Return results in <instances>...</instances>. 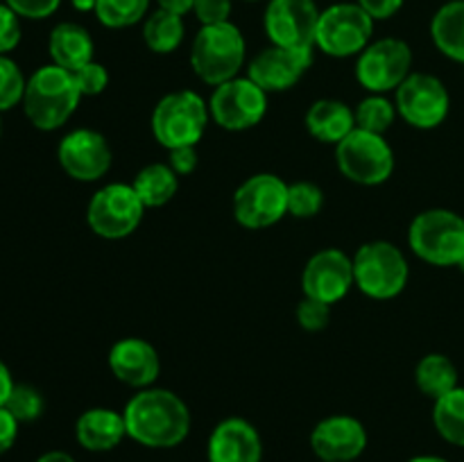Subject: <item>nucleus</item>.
Wrapping results in <instances>:
<instances>
[{
    "label": "nucleus",
    "instance_id": "f257e3e1",
    "mask_svg": "<svg viewBox=\"0 0 464 462\" xmlns=\"http://www.w3.org/2000/svg\"><path fill=\"white\" fill-rule=\"evenodd\" d=\"M127 438L148 448L179 447L190 433V410L184 399L166 388L139 390L127 401Z\"/></svg>",
    "mask_w": 464,
    "mask_h": 462
},
{
    "label": "nucleus",
    "instance_id": "f03ea898",
    "mask_svg": "<svg viewBox=\"0 0 464 462\" xmlns=\"http://www.w3.org/2000/svg\"><path fill=\"white\" fill-rule=\"evenodd\" d=\"M80 100L82 93L75 75L57 63H48L32 72L27 80L23 109L36 130L54 131L71 120L80 107Z\"/></svg>",
    "mask_w": 464,
    "mask_h": 462
},
{
    "label": "nucleus",
    "instance_id": "7ed1b4c3",
    "mask_svg": "<svg viewBox=\"0 0 464 462\" xmlns=\"http://www.w3.org/2000/svg\"><path fill=\"white\" fill-rule=\"evenodd\" d=\"M247 59V43L231 21L202 25L190 48V68L204 84L220 86L238 77Z\"/></svg>",
    "mask_w": 464,
    "mask_h": 462
},
{
    "label": "nucleus",
    "instance_id": "20e7f679",
    "mask_svg": "<svg viewBox=\"0 0 464 462\" xmlns=\"http://www.w3.org/2000/svg\"><path fill=\"white\" fill-rule=\"evenodd\" d=\"M208 120H211L208 102H204L202 95L195 91L184 89L172 91L159 100L150 118V127L154 140L170 152L177 148L198 145L207 131Z\"/></svg>",
    "mask_w": 464,
    "mask_h": 462
},
{
    "label": "nucleus",
    "instance_id": "39448f33",
    "mask_svg": "<svg viewBox=\"0 0 464 462\" xmlns=\"http://www.w3.org/2000/svg\"><path fill=\"white\" fill-rule=\"evenodd\" d=\"M356 288L370 299H394L406 290L411 265L397 245L388 240H372L358 247L352 256Z\"/></svg>",
    "mask_w": 464,
    "mask_h": 462
},
{
    "label": "nucleus",
    "instance_id": "423d86ee",
    "mask_svg": "<svg viewBox=\"0 0 464 462\" xmlns=\"http://www.w3.org/2000/svg\"><path fill=\"white\" fill-rule=\"evenodd\" d=\"M408 245L430 265H458L464 256V217L451 208L421 211L411 222Z\"/></svg>",
    "mask_w": 464,
    "mask_h": 462
},
{
    "label": "nucleus",
    "instance_id": "0eeeda50",
    "mask_svg": "<svg viewBox=\"0 0 464 462\" xmlns=\"http://www.w3.org/2000/svg\"><path fill=\"white\" fill-rule=\"evenodd\" d=\"M335 163L338 170L349 181L361 186H379L392 177L394 149L383 134L353 130L344 140L335 145Z\"/></svg>",
    "mask_w": 464,
    "mask_h": 462
},
{
    "label": "nucleus",
    "instance_id": "6e6552de",
    "mask_svg": "<svg viewBox=\"0 0 464 462\" xmlns=\"http://www.w3.org/2000/svg\"><path fill=\"white\" fill-rule=\"evenodd\" d=\"M374 34V18L358 3H335L320 14L315 48L335 59L358 57Z\"/></svg>",
    "mask_w": 464,
    "mask_h": 462
},
{
    "label": "nucleus",
    "instance_id": "1a4fd4ad",
    "mask_svg": "<svg viewBox=\"0 0 464 462\" xmlns=\"http://www.w3.org/2000/svg\"><path fill=\"white\" fill-rule=\"evenodd\" d=\"M145 207L131 184H107L95 190L86 208V222L100 238L121 240L134 234L143 222Z\"/></svg>",
    "mask_w": 464,
    "mask_h": 462
},
{
    "label": "nucleus",
    "instance_id": "9d476101",
    "mask_svg": "<svg viewBox=\"0 0 464 462\" xmlns=\"http://www.w3.org/2000/svg\"><path fill=\"white\" fill-rule=\"evenodd\" d=\"M288 216V184L279 175L258 172L234 193V217L245 229H267Z\"/></svg>",
    "mask_w": 464,
    "mask_h": 462
},
{
    "label": "nucleus",
    "instance_id": "9b49d317",
    "mask_svg": "<svg viewBox=\"0 0 464 462\" xmlns=\"http://www.w3.org/2000/svg\"><path fill=\"white\" fill-rule=\"evenodd\" d=\"M412 72L411 45L397 36L372 41L356 59V80L370 93L397 91Z\"/></svg>",
    "mask_w": 464,
    "mask_h": 462
},
{
    "label": "nucleus",
    "instance_id": "f8f14e48",
    "mask_svg": "<svg viewBox=\"0 0 464 462\" xmlns=\"http://www.w3.org/2000/svg\"><path fill=\"white\" fill-rule=\"evenodd\" d=\"M211 120L227 131H245L256 127L267 113V93L254 80L234 77L216 86L208 98Z\"/></svg>",
    "mask_w": 464,
    "mask_h": 462
},
{
    "label": "nucleus",
    "instance_id": "ddd939ff",
    "mask_svg": "<svg viewBox=\"0 0 464 462\" xmlns=\"http://www.w3.org/2000/svg\"><path fill=\"white\" fill-rule=\"evenodd\" d=\"M397 113L415 130H435L451 111V95L444 82L430 72H411L397 89Z\"/></svg>",
    "mask_w": 464,
    "mask_h": 462
},
{
    "label": "nucleus",
    "instance_id": "4468645a",
    "mask_svg": "<svg viewBox=\"0 0 464 462\" xmlns=\"http://www.w3.org/2000/svg\"><path fill=\"white\" fill-rule=\"evenodd\" d=\"M320 14L315 0H270L263 27L272 45L290 50L315 48Z\"/></svg>",
    "mask_w": 464,
    "mask_h": 462
},
{
    "label": "nucleus",
    "instance_id": "2eb2a0df",
    "mask_svg": "<svg viewBox=\"0 0 464 462\" xmlns=\"http://www.w3.org/2000/svg\"><path fill=\"white\" fill-rule=\"evenodd\" d=\"M353 285V261L343 249H320L308 258L302 272L304 297L317 299L329 306L347 297Z\"/></svg>",
    "mask_w": 464,
    "mask_h": 462
},
{
    "label": "nucleus",
    "instance_id": "dca6fc26",
    "mask_svg": "<svg viewBox=\"0 0 464 462\" xmlns=\"http://www.w3.org/2000/svg\"><path fill=\"white\" fill-rule=\"evenodd\" d=\"M59 166L75 181H98L113 161L111 145L100 131L75 130L62 139L57 148Z\"/></svg>",
    "mask_w": 464,
    "mask_h": 462
},
{
    "label": "nucleus",
    "instance_id": "f3484780",
    "mask_svg": "<svg viewBox=\"0 0 464 462\" xmlns=\"http://www.w3.org/2000/svg\"><path fill=\"white\" fill-rule=\"evenodd\" d=\"M313 53L315 48L290 50L267 45L249 62L247 77L256 82L267 95L284 93L306 75L308 68L313 66Z\"/></svg>",
    "mask_w": 464,
    "mask_h": 462
},
{
    "label": "nucleus",
    "instance_id": "a211bd4d",
    "mask_svg": "<svg viewBox=\"0 0 464 462\" xmlns=\"http://www.w3.org/2000/svg\"><path fill=\"white\" fill-rule=\"evenodd\" d=\"M311 448L320 462L358 460L367 448L365 424L352 415L324 417L313 428Z\"/></svg>",
    "mask_w": 464,
    "mask_h": 462
},
{
    "label": "nucleus",
    "instance_id": "6ab92c4d",
    "mask_svg": "<svg viewBox=\"0 0 464 462\" xmlns=\"http://www.w3.org/2000/svg\"><path fill=\"white\" fill-rule=\"evenodd\" d=\"M109 370L130 388H152L161 374V358L154 344L143 338H122L109 349Z\"/></svg>",
    "mask_w": 464,
    "mask_h": 462
},
{
    "label": "nucleus",
    "instance_id": "aec40b11",
    "mask_svg": "<svg viewBox=\"0 0 464 462\" xmlns=\"http://www.w3.org/2000/svg\"><path fill=\"white\" fill-rule=\"evenodd\" d=\"M208 462H261L263 439L256 426L243 417H227L211 430L207 442Z\"/></svg>",
    "mask_w": 464,
    "mask_h": 462
},
{
    "label": "nucleus",
    "instance_id": "412c9836",
    "mask_svg": "<svg viewBox=\"0 0 464 462\" xmlns=\"http://www.w3.org/2000/svg\"><path fill=\"white\" fill-rule=\"evenodd\" d=\"M75 438L91 453L111 451L127 438L125 415L111 408H89L77 417Z\"/></svg>",
    "mask_w": 464,
    "mask_h": 462
},
{
    "label": "nucleus",
    "instance_id": "4be33fe9",
    "mask_svg": "<svg viewBox=\"0 0 464 462\" xmlns=\"http://www.w3.org/2000/svg\"><path fill=\"white\" fill-rule=\"evenodd\" d=\"M306 130L320 143L338 145L340 140L347 139L353 130H356V116L353 109L347 102L335 98H322L308 107Z\"/></svg>",
    "mask_w": 464,
    "mask_h": 462
},
{
    "label": "nucleus",
    "instance_id": "5701e85b",
    "mask_svg": "<svg viewBox=\"0 0 464 462\" xmlns=\"http://www.w3.org/2000/svg\"><path fill=\"white\" fill-rule=\"evenodd\" d=\"M93 36L89 30L77 23H59L48 39V53L53 63L66 68V71H77L84 63L93 62Z\"/></svg>",
    "mask_w": 464,
    "mask_h": 462
},
{
    "label": "nucleus",
    "instance_id": "b1692460",
    "mask_svg": "<svg viewBox=\"0 0 464 462\" xmlns=\"http://www.w3.org/2000/svg\"><path fill=\"white\" fill-rule=\"evenodd\" d=\"M430 36L444 57L464 63V0H451L435 12Z\"/></svg>",
    "mask_w": 464,
    "mask_h": 462
},
{
    "label": "nucleus",
    "instance_id": "393cba45",
    "mask_svg": "<svg viewBox=\"0 0 464 462\" xmlns=\"http://www.w3.org/2000/svg\"><path fill=\"white\" fill-rule=\"evenodd\" d=\"M131 186L145 208H157L175 197L179 190V175L168 163H148L136 172Z\"/></svg>",
    "mask_w": 464,
    "mask_h": 462
},
{
    "label": "nucleus",
    "instance_id": "a878e982",
    "mask_svg": "<svg viewBox=\"0 0 464 462\" xmlns=\"http://www.w3.org/2000/svg\"><path fill=\"white\" fill-rule=\"evenodd\" d=\"M415 383L421 394L440 399L458 388V367L444 353H426L415 367Z\"/></svg>",
    "mask_w": 464,
    "mask_h": 462
},
{
    "label": "nucleus",
    "instance_id": "bb28decb",
    "mask_svg": "<svg viewBox=\"0 0 464 462\" xmlns=\"http://www.w3.org/2000/svg\"><path fill=\"white\" fill-rule=\"evenodd\" d=\"M184 18L168 9H157L143 23V41L152 53L170 54L184 41Z\"/></svg>",
    "mask_w": 464,
    "mask_h": 462
},
{
    "label": "nucleus",
    "instance_id": "cd10ccee",
    "mask_svg": "<svg viewBox=\"0 0 464 462\" xmlns=\"http://www.w3.org/2000/svg\"><path fill=\"white\" fill-rule=\"evenodd\" d=\"M433 424L440 438L453 447H464V388L458 385L449 394L435 399Z\"/></svg>",
    "mask_w": 464,
    "mask_h": 462
},
{
    "label": "nucleus",
    "instance_id": "c85d7f7f",
    "mask_svg": "<svg viewBox=\"0 0 464 462\" xmlns=\"http://www.w3.org/2000/svg\"><path fill=\"white\" fill-rule=\"evenodd\" d=\"M353 116H356V127L365 131H374V134H385V131L392 127L397 113V104L392 100H388L381 93H370L367 98H362L361 102L353 109Z\"/></svg>",
    "mask_w": 464,
    "mask_h": 462
},
{
    "label": "nucleus",
    "instance_id": "c756f323",
    "mask_svg": "<svg viewBox=\"0 0 464 462\" xmlns=\"http://www.w3.org/2000/svg\"><path fill=\"white\" fill-rule=\"evenodd\" d=\"M148 7L150 0H98L93 14L104 27L122 30L143 21Z\"/></svg>",
    "mask_w": 464,
    "mask_h": 462
},
{
    "label": "nucleus",
    "instance_id": "7c9ffc66",
    "mask_svg": "<svg viewBox=\"0 0 464 462\" xmlns=\"http://www.w3.org/2000/svg\"><path fill=\"white\" fill-rule=\"evenodd\" d=\"M324 207V190L315 181H293L288 184V213L299 220L315 217Z\"/></svg>",
    "mask_w": 464,
    "mask_h": 462
},
{
    "label": "nucleus",
    "instance_id": "2f4dec72",
    "mask_svg": "<svg viewBox=\"0 0 464 462\" xmlns=\"http://www.w3.org/2000/svg\"><path fill=\"white\" fill-rule=\"evenodd\" d=\"M5 408L16 417L18 424H30V421L39 419L44 415L45 401L36 388L25 383H16L12 394H9L7 403H5Z\"/></svg>",
    "mask_w": 464,
    "mask_h": 462
},
{
    "label": "nucleus",
    "instance_id": "473e14b6",
    "mask_svg": "<svg viewBox=\"0 0 464 462\" xmlns=\"http://www.w3.org/2000/svg\"><path fill=\"white\" fill-rule=\"evenodd\" d=\"M27 80L21 68L7 54H0V111H9L23 102Z\"/></svg>",
    "mask_w": 464,
    "mask_h": 462
},
{
    "label": "nucleus",
    "instance_id": "72a5a7b5",
    "mask_svg": "<svg viewBox=\"0 0 464 462\" xmlns=\"http://www.w3.org/2000/svg\"><path fill=\"white\" fill-rule=\"evenodd\" d=\"M331 322V306L317 299L304 297L297 306V324L308 333L324 331Z\"/></svg>",
    "mask_w": 464,
    "mask_h": 462
},
{
    "label": "nucleus",
    "instance_id": "f704fd0d",
    "mask_svg": "<svg viewBox=\"0 0 464 462\" xmlns=\"http://www.w3.org/2000/svg\"><path fill=\"white\" fill-rule=\"evenodd\" d=\"M72 75H75L77 86H80L82 98L84 95H89V98L91 95H100L109 86V71L102 63L95 62V59L84 63L82 68H77V71H72Z\"/></svg>",
    "mask_w": 464,
    "mask_h": 462
},
{
    "label": "nucleus",
    "instance_id": "c9c22d12",
    "mask_svg": "<svg viewBox=\"0 0 464 462\" xmlns=\"http://www.w3.org/2000/svg\"><path fill=\"white\" fill-rule=\"evenodd\" d=\"M21 16L7 3H0V54L12 53L21 43Z\"/></svg>",
    "mask_w": 464,
    "mask_h": 462
},
{
    "label": "nucleus",
    "instance_id": "e433bc0d",
    "mask_svg": "<svg viewBox=\"0 0 464 462\" xmlns=\"http://www.w3.org/2000/svg\"><path fill=\"white\" fill-rule=\"evenodd\" d=\"M231 5L234 0H193V14L202 25H218L229 21Z\"/></svg>",
    "mask_w": 464,
    "mask_h": 462
},
{
    "label": "nucleus",
    "instance_id": "4c0bfd02",
    "mask_svg": "<svg viewBox=\"0 0 464 462\" xmlns=\"http://www.w3.org/2000/svg\"><path fill=\"white\" fill-rule=\"evenodd\" d=\"M5 3L21 18L41 21V18L53 16L59 9V5H62V0H5Z\"/></svg>",
    "mask_w": 464,
    "mask_h": 462
},
{
    "label": "nucleus",
    "instance_id": "58836bf2",
    "mask_svg": "<svg viewBox=\"0 0 464 462\" xmlns=\"http://www.w3.org/2000/svg\"><path fill=\"white\" fill-rule=\"evenodd\" d=\"M198 145H190V148H177L168 152V166L177 172L179 177L190 175L198 168L199 157H198Z\"/></svg>",
    "mask_w": 464,
    "mask_h": 462
},
{
    "label": "nucleus",
    "instance_id": "ea45409f",
    "mask_svg": "<svg viewBox=\"0 0 464 462\" xmlns=\"http://www.w3.org/2000/svg\"><path fill=\"white\" fill-rule=\"evenodd\" d=\"M374 21H388L399 9L403 7V0H356Z\"/></svg>",
    "mask_w": 464,
    "mask_h": 462
},
{
    "label": "nucleus",
    "instance_id": "a19ab883",
    "mask_svg": "<svg viewBox=\"0 0 464 462\" xmlns=\"http://www.w3.org/2000/svg\"><path fill=\"white\" fill-rule=\"evenodd\" d=\"M18 438V421L7 408H0V456L14 447Z\"/></svg>",
    "mask_w": 464,
    "mask_h": 462
},
{
    "label": "nucleus",
    "instance_id": "79ce46f5",
    "mask_svg": "<svg viewBox=\"0 0 464 462\" xmlns=\"http://www.w3.org/2000/svg\"><path fill=\"white\" fill-rule=\"evenodd\" d=\"M14 385H16V383H14V379H12V371H9V367L5 365L3 361H0V408L7 403V399H9V394H12Z\"/></svg>",
    "mask_w": 464,
    "mask_h": 462
},
{
    "label": "nucleus",
    "instance_id": "37998d69",
    "mask_svg": "<svg viewBox=\"0 0 464 462\" xmlns=\"http://www.w3.org/2000/svg\"><path fill=\"white\" fill-rule=\"evenodd\" d=\"M157 3L159 9H168L172 14H179V16L193 12V0H157Z\"/></svg>",
    "mask_w": 464,
    "mask_h": 462
},
{
    "label": "nucleus",
    "instance_id": "c03bdc74",
    "mask_svg": "<svg viewBox=\"0 0 464 462\" xmlns=\"http://www.w3.org/2000/svg\"><path fill=\"white\" fill-rule=\"evenodd\" d=\"M36 462H75V457L66 451H48L36 457Z\"/></svg>",
    "mask_w": 464,
    "mask_h": 462
},
{
    "label": "nucleus",
    "instance_id": "a18cd8bd",
    "mask_svg": "<svg viewBox=\"0 0 464 462\" xmlns=\"http://www.w3.org/2000/svg\"><path fill=\"white\" fill-rule=\"evenodd\" d=\"M71 3L77 12H95V5H98V0H71Z\"/></svg>",
    "mask_w": 464,
    "mask_h": 462
},
{
    "label": "nucleus",
    "instance_id": "49530a36",
    "mask_svg": "<svg viewBox=\"0 0 464 462\" xmlns=\"http://www.w3.org/2000/svg\"><path fill=\"white\" fill-rule=\"evenodd\" d=\"M408 462H449L447 457H440V456H415L411 457Z\"/></svg>",
    "mask_w": 464,
    "mask_h": 462
},
{
    "label": "nucleus",
    "instance_id": "de8ad7c7",
    "mask_svg": "<svg viewBox=\"0 0 464 462\" xmlns=\"http://www.w3.org/2000/svg\"><path fill=\"white\" fill-rule=\"evenodd\" d=\"M458 267H460V272L464 274V256L460 258V263H458Z\"/></svg>",
    "mask_w": 464,
    "mask_h": 462
},
{
    "label": "nucleus",
    "instance_id": "09e8293b",
    "mask_svg": "<svg viewBox=\"0 0 464 462\" xmlns=\"http://www.w3.org/2000/svg\"><path fill=\"white\" fill-rule=\"evenodd\" d=\"M247 3H256V0H247Z\"/></svg>",
    "mask_w": 464,
    "mask_h": 462
},
{
    "label": "nucleus",
    "instance_id": "8fccbe9b",
    "mask_svg": "<svg viewBox=\"0 0 464 462\" xmlns=\"http://www.w3.org/2000/svg\"><path fill=\"white\" fill-rule=\"evenodd\" d=\"M0 130H3V127H0Z\"/></svg>",
    "mask_w": 464,
    "mask_h": 462
}]
</instances>
